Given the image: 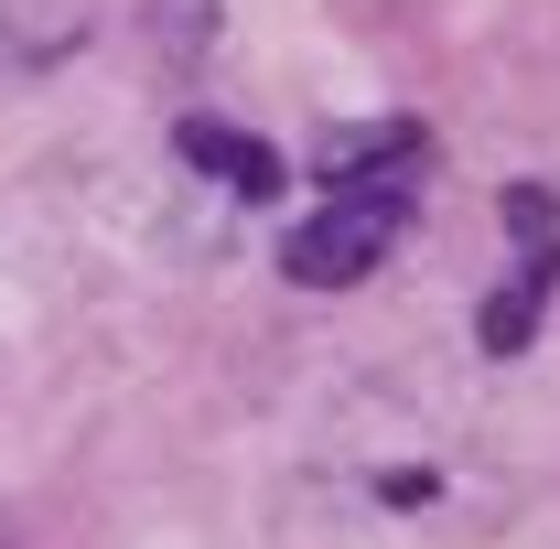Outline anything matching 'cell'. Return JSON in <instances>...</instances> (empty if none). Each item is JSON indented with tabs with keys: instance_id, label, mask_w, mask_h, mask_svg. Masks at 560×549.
<instances>
[{
	"instance_id": "6da1fadb",
	"label": "cell",
	"mask_w": 560,
	"mask_h": 549,
	"mask_svg": "<svg viewBox=\"0 0 560 549\" xmlns=\"http://www.w3.org/2000/svg\"><path fill=\"white\" fill-rule=\"evenodd\" d=\"M313 184H324V206L280 237V280L291 291H355V280H377L399 259L410 215H420V173L410 162L399 173L366 162V173H313Z\"/></svg>"
},
{
	"instance_id": "7a4b0ae2",
	"label": "cell",
	"mask_w": 560,
	"mask_h": 549,
	"mask_svg": "<svg viewBox=\"0 0 560 549\" xmlns=\"http://www.w3.org/2000/svg\"><path fill=\"white\" fill-rule=\"evenodd\" d=\"M506 237H517V280L475 313V335H486V355H528V335H539V313L560 291V195L550 184H506Z\"/></svg>"
},
{
	"instance_id": "3957f363",
	"label": "cell",
	"mask_w": 560,
	"mask_h": 549,
	"mask_svg": "<svg viewBox=\"0 0 560 549\" xmlns=\"http://www.w3.org/2000/svg\"><path fill=\"white\" fill-rule=\"evenodd\" d=\"M173 151H184L206 184L248 195V206H280V195H291V162H280L259 130H215V119H184V130H173Z\"/></svg>"
},
{
	"instance_id": "277c9868",
	"label": "cell",
	"mask_w": 560,
	"mask_h": 549,
	"mask_svg": "<svg viewBox=\"0 0 560 549\" xmlns=\"http://www.w3.org/2000/svg\"><path fill=\"white\" fill-rule=\"evenodd\" d=\"M215 22H226V0H151V44H162L173 66H206Z\"/></svg>"
},
{
	"instance_id": "5b68a950",
	"label": "cell",
	"mask_w": 560,
	"mask_h": 549,
	"mask_svg": "<svg viewBox=\"0 0 560 549\" xmlns=\"http://www.w3.org/2000/svg\"><path fill=\"white\" fill-rule=\"evenodd\" d=\"M0 549H11V539H0Z\"/></svg>"
}]
</instances>
